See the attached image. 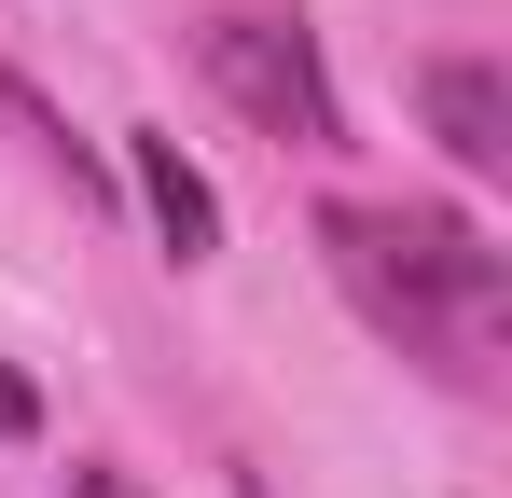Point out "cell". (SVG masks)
Returning a JSON list of instances; mask_svg holds the SVG:
<instances>
[{"mask_svg":"<svg viewBox=\"0 0 512 498\" xmlns=\"http://www.w3.org/2000/svg\"><path fill=\"white\" fill-rule=\"evenodd\" d=\"M416 97H429L443 153L471 166V180H499V166H512V83H499V56H429Z\"/></svg>","mask_w":512,"mask_h":498,"instance_id":"obj_3","label":"cell"},{"mask_svg":"<svg viewBox=\"0 0 512 498\" xmlns=\"http://www.w3.org/2000/svg\"><path fill=\"white\" fill-rule=\"evenodd\" d=\"M70 498H139V485H125V471H70Z\"/></svg>","mask_w":512,"mask_h":498,"instance_id":"obj_5","label":"cell"},{"mask_svg":"<svg viewBox=\"0 0 512 498\" xmlns=\"http://www.w3.org/2000/svg\"><path fill=\"white\" fill-rule=\"evenodd\" d=\"M0 429H28V388H14V374H0Z\"/></svg>","mask_w":512,"mask_h":498,"instance_id":"obj_6","label":"cell"},{"mask_svg":"<svg viewBox=\"0 0 512 498\" xmlns=\"http://www.w3.org/2000/svg\"><path fill=\"white\" fill-rule=\"evenodd\" d=\"M194 56H208V83L250 111L263 139H291V153H333V139H346L333 70H319V42H305L291 14H208V28H194Z\"/></svg>","mask_w":512,"mask_h":498,"instance_id":"obj_2","label":"cell"},{"mask_svg":"<svg viewBox=\"0 0 512 498\" xmlns=\"http://www.w3.org/2000/svg\"><path fill=\"white\" fill-rule=\"evenodd\" d=\"M125 166H139V208H153V236L180 249V263H208L222 249V194L180 166V139H153V125H125Z\"/></svg>","mask_w":512,"mask_h":498,"instance_id":"obj_4","label":"cell"},{"mask_svg":"<svg viewBox=\"0 0 512 498\" xmlns=\"http://www.w3.org/2000/svg\"><path fill=\"white\" fill-rule=\"evenodd\" d=\"M319 249H333L346 305L388 332V346H416L429 374L485 388L499 319H512V263L471 236L457 208H319Z\"/></svg>","mask_w":512,"mask_h":498,"instance_id":"obj_1","label":"cell"}]
</instances>
